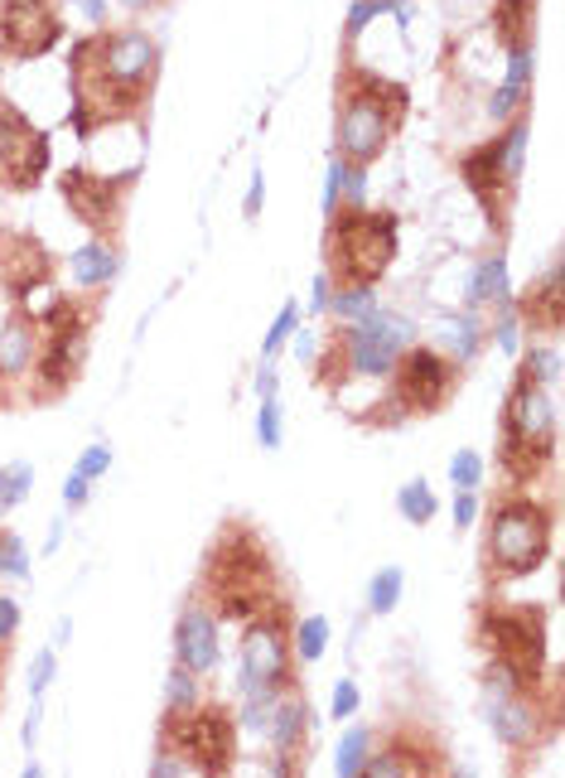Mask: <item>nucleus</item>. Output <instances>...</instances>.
<instances>
[{"label":"nucleus","mask_w":565,"mask_h":778,"mask_svg":"<svg viewBox=\"0 0 565 778\" xmlns=\"http://www.w3.org/2000/svg\"><path fill=\"white\" fill-rule=\"evenodd\" d=\"M73 77H77V102L73 116L87 131V116H116L136 112L150 102L155 73H160V44L146 30H112L97 39H77L73 44Z\"/></svg>","instance_id":"f257e3e1"},{"label":"nucleus","mask_w":565,"mask_h":778,"mask_svg":"<svg viewBox=\"0 0 565 778\" xmlns=\"http://www.w3.org/2000/svg\"><path fill=\"white\" fill-rule=\"evenodd\" d=\"M203 595L222 619H257L275 600V566L247 522H228L203 557Z\"/></svg>","instance_id":"f03ea898"},{"label":"nucleus","mask_w":565,"mask_h":778,"mask_svg":"<svg viewBox=\"0 0 565 778\" xmlns=\"http://www.w3.org/2000/svg\"><path fill=\"white\" fill-rule=\"evenodd\" d=\"M324 257H328V281L334 286H367L373 290L383 281V271L397 257V214L387 208H358V204H338L328 214V237H324Z\"/></svg>","instance_id":"7ed1b4c3"},{"label":"nucleus","mask_w":565,"mask_h":778,"mask_svg":"<svg viewBox=\"0 0 565 778\" xmlns=\"http://www.w3.org/2000/svg\"><path fill=\"white\" fill-rule=\"evenodd\" d=\"M406 116V87L387 77L348 69L344 77V107H338V160L367 169L387 151L391 131Z\"/></svg>","instance_id":"20e7f679"},{"label":"nucleus","mask_w":565,"mask_h":778,"mask_svg":"<svg viewBox=\"0 0 565 778\" xmlns=\"http://www.w3.org/2000/svg\"><path fill=\"white\" fill-rule=\"evenodd\" d=\"M556 450V406H551L546 382H536L527 367L517 373L503 406V465L512 484H532L551 465Z\"/></svg>","instance_id":"39448f33"},{"label":"nucleus","mask_w":565,"mask_h":778,"mask_svg":"<svg viewBox=\"0 0 565 778\" xmlns=\"http://www.w3.org/2000/svg\"><path fill=\"white\" fill-rule=\"evenodd\" d=\"M479 643L512 672L522 692H542L546 672V610L542 604H489L479 614Z\"/></svg>","instance_id":"423d86ee"},{"label":"nucleus","mask_w":565,"mask_h":778,"mask_svg":"<svg viewBox=\"0 0 565 778\" xmlns=\"http://www.w3.org/2000/svg\"><path fill=\"white\" fill-rule=\"evenodd\" d=\"M551 508L542 498L532 494H512L503 504L493 508V522H489V566L503 580H517V575H532L536 566L551 557Z\"/></svg>","instance_id":"0eeeda50"},{"label":"nucleus","mask_w":565,"mask_h":778,"mask_svg":"<svg viewBox=\"0 0 565 778\" xmlns=\"http://www.w3.org/2000/svg\"><path fill=\"white\" fill-rule=\"evenodd\" d=\"M160 735H165L160 749H175L199 774H228L232 759H238V720H232L228 706L199 702L189 710H165Z\"/></svg>","instance_id":"6e6552de"},{"label":"nucleus","mask_w":565,"mask_h":778,"mask_svg":"<svg viewBox=\"0 0 565 778\" xmlns=\"http://www.w3.org/2000/svg\"><path fill=\"white\" fill-rule=\"evenodd\" d=\"M291 614L281 600H271L257 619H247L242 634V696L247 692H285L291 687V663H295V643H291Z\"/></svg>","instance_id":"1a4fd4ad"},{"label":"nucleus","mask_w":565,"mask_h":778,"mask_svg":"<svg viewBox=\"0 0 565 778\" xmlns=\"http://www.w3.org/2000/svg\"><path fill=\"white\" fill-rule=\"evenodd\" d=\"M387 377H391V402L401 406V416L440 412L454 392V367L436 349H401Z\"/></svg>","instance_id":"9d476101"},{"label":"nucleus","mask_w":565,"mask_h":778,"mask_svg":"<svg viewBox=\"0 0 565 778\" xmlns=\"http://www.w3.org/2000/svg\"><path fill=\"white\" fill-rule=\"evenodd\" d=\"M49 169V136L30 126L15 102L0 97V184L15 194H30Z\"/></svg>","instance_id":"9b49d317"},{"label":"nucleus","mask_w":565,"mask_h":778,"mask_svg":"<svg viewBox=\"0 0 565 778\" xmlns=\"http://www.w3.org/2000/svg\"><path fill=\"white\" fill-rule=\"evenodd\" d=\"M63 39L54 0H0V54L6 59H44Z\"/></svg>","instance_id":"f8f14e48"},{"label":"nucleus","mask_w":565,"mask_h":778,"mask_svg":"<svg viewBox=\"0 0 565 778\" xmlns=\"http://www.w3.org/2000/svg\"><path fill=\"white\" fill-rule=\"evenodd\" d=\"M130 179L136 175L107 179V175H97V169H69V175L59 179V189H63V204H69V214L77 222H87L92 232H112L116 218H122V199H126L122 189H130Z\"/></svg>","instance_id":"ddd939ff"},{"label":"nucleus","mask_w":565,"mask_h":778,"mask_svg":"<svg viewBox=\"0 0 565 778\" xmlns=\"http://www.w3.org/2000/svg\"><path fill=\"white\" fill-rule=\"evenodd\" d=\"M459 175H464V184L479 194L483 214H489L498 228H503V222H508L512 184H517V175L508 169V136H498L489 145H479V151H469L464 160H459Z\"/></svg>","instance_id":"4468645a"},{"label":"nucleus","mask_w":565,"mask_h":778,"mask_svg":"<svg viewBox=\"0 0 565 778\" xmlns=\"http://www.w3.org/2000/svg\"><path fill=\"white\" fill-rule=\"evenodd\" d=\"M489 720H493V735L508 749H536L551 735V725H556L551 716H542V696H536V692L493 696V702H489Z\"/></svg>","instance_id":"2eb2a0df"},{"label":"nucleus","mask_w":565,"mask_h":778,"mask_svg":"<svg viewBox=\"0 0 565 778\" xmlns=\"http://www.w3.org/2000/svg\"><path fill=\"white\" fill-rule=\"evenodd\" d=\"M218 653H222V643H218V614L213 610H199V604H189V610L179 614V624H175V657L189 672H213L218 667Z\"/></svg>","instance_id":"dca6fc26"},{"label":"nucleus","mask_w":565,"mask_h":778,"mask_svg":"<svg viewBox=\"0 0 565 778\" xmlns=\"http://www.w3.org/2000/svg\"><path fill=\"white\" fill-rule=\"evenodd\" d=\"M271 749H275V774H291V764L300 759V749H305V735H310V702L305 696H275L271 706Z\"/></svg>","instance_id":"f3484780"},{"label":"nucleus","mask_w":565,"mask_h":778,"mask_svg":"<svg viewBox=\"0 0 565 778\" xmlns=\"http://www.w3.org/2000/svg\"><path fill=\"white\" fill-rule=\"evenodd\" d=\"M436 769H440V749L430 745L420 730H416V740H406V730L391 735L387 749L373 745V755H367V764H363V774H383V778H391V774H436Z\"/></svg>","instance_id":"a211bd4d"},{"label":"nucleus","mask_w":565,"mask_h":778,"mask_svg":"<svg viewBox=\"0 0 565 778\" xmlns=\"http://www.w3.org/2000/svg\"><path fill=\"white\" fill-rule=\"evenodd\" d=\"M561 310H565V295H561V267L546 271V281H536L522 300L517 320H527L532 329H561Z\"/></svg>","instance_id":"6ab92c4d"},{"label":"nucleus","mask_w":565,"mask_h":778,"mask_svg":"<svg viewBox=\"0 0 565 778\" xmlns=\"http://www.w3.org/2000/svg\"><path fill=\"white\" fill-rule=\"evenodd\" d=\"M483 344V329L474 314H444L440 320V353L444 359H454V363H469L479 353Z\"/></svg>","instance_id":"aec40b11"},{"label":"nucleus","mask_w":565,"mask_h":778,"mask_svg":"<svg viewBox=\"0 0 565 778\" xmlns=\"http://www.w3.org/2000/svg\"><path fill=\"white\" fill-rule=\"evenodd\" d=\"M532 20H536V0H493V30L503 34L508 49L532 44Z\"/></svg>","instance_id":"412c9836"},{"label":"nucleus","mask_w":565,"mask_h":778,"mask_svg":"<svg viewBox=\"0 0 565 778\" xmlns=\"http://www.w3.org/2000/svg\"><path fill=\"white\" fill-rule=\"evenodd\" d=\"M69 271H73L77 286H107L116 276V252L107 242H87V247H77V252L69 257Z\"/></svg>","instance_id":"4be33fe9"},{"label":"nucleus","mask_w":565,"mask_h":778,"mask_svg":"<svg viewBox=\"0 0 565 778\" xmlns=\"http://www.w3.org/2000/svg\"><path fill=\"white\" fill-rule=\"evenodd\" d=\"M373 745H377V735L367 730V725H353L344 740H338V755H334L338 778H358L363 764H367V755H373Z\"/></svg>","instance_id":"5701e85b"},{"label":"nucleus","mask_w":565,"mask_h":778,"mask_svg":"<svg viewBox=\"0 0 565 778\" xmlns=\"http://www.w3.org/2000/svg\"><path fill=\"white\" fill-rule=\"evenodd\" d=\"M469 300H474V305H498V300H508V261L503 257L479 261L474 286H469Z\"/></svg>","instance_id":"b1692460"},{"label":"nucleus","mask_w":565,"mask_h":778,"mask_svg":"<svg viewBox=\"0 0 565 778\" xmlns=\"http://www.w3.org/2000/svg\"><path fill=\"white\" fill-rule=\"evenodd\" d=\"M291 643H295V657H300V663H320L324 649H328V619H324V614L295 619Z\"/></svg>","instance_id":"393cba45"},{"label":"nucleus","mask_w":565,"mask_h":778,"mask_svg":"<svg viewBox=\"0 0 565 778\" xmlns=\"http://www.w3.org/2000/svg\"><path fill=\"white\" fill-rule=\"evenodd\" d=\"M401 590H406L401 566H383V571L373 575V585H367V610H373V614H391L401 604Z\"/></svg>","instance_id":"a878e982"},{"label":"nucleus","mask_w":565,"mask_h":778,"mask_svg":"<svg viewBox=\"0 0 565 778\" xmlns=\"http://www.w3.org/2000/svg\"><path fill=\"white\" fill-rule=\"evenodd\" d=\"M397 508H401V518L406 522H416V527H426L430 518H436V494H430V484L426 479H411V484H401V494H397Z\"/></svg>","instance_id":"bb28decb"},{"label":"nucleus","mask_w":565,"mask_h":778,"mask_svg":"<svg viewBox=\"0 0 565 778\" xmlns=\"http://www.w3.org/2000/svg\"><path fill=\"white\" fill-rule=\"evenodd\" d=\"M189 706H199V672L175 663L165 677V710H189Z\"/></svg>","instance_id":"cd10ccee"},{"label":"nucleus","mask_w":565,"mask_h":778,"mask_svg":"<svg viewBox=\"0 0 565 778\" xmlns=\"http://www.w3.org/2000/svg\"><path fill=\"white\" fill-rule=\"evenodd\" d=\"M367 310H377L367 286H338L334 295H328V314H338V320H363Z\"/></svg>","instance_id":"c85d7f7f"},{"label":"nucleus","mask_w":565,"mask_h":778,"mask_svg":"<svg viewBox=\"0 0 565 778\" xmlns=\"http://www.w3.org/2000/svg\"><path fill=\"white\" fill-rule=\"evenodd\" d=\"M0 575L6 580H24L30 575V551L15 532H0Z\"/></svg>","instance_id":"c756f323"},{"label":"nucleus","mask_w":565,"mask_h":778,"mask_svg":"<svg viewBox=\"0 0 565 778\" xmlns=\"http://www.w3.org/2000/svg\"><path fill=\"white\" fill-rule=\"evenodd\" d=\"M450 479H454V489H479L483 484V455L479 450H454Z\"/></svg>","instance_id":"7c9ffc66"},{"label":"nucleus","mask_w":565,"mask_h":778,"mask_svg":"<svg viewBox=\"0 0 565 778\" xmlns=\"http://www.w3.org/2000/svg\"><path fill=\"white\" fill-rule=\"evenodd\" d=\"M257 440H261V450H281V406H275V397H261Z\"/></svg>","instance_id":"2f4dec72"},{"label":"nucleus","mask_w":565,"mask_h":778,"mask_svg":"<svg viewBox=\"0 0 565 778\" xmlns=\"http://www.w3.org/2000/svg\"><path fill=\"white\" fill-rule=\"evenodd\" d=\"M295 320H300V305L291 300V305H285L281 314H275V324L266 329V344H261V359H275V353H281V344L295 334Z\"/></svg>","instance_id":"473e14b6"},{"label":"nucleus","mask_w":565,"mask_h":778,"mask_svg":"<svg viewBox=\"0 0 565 778\" xmlns=\"http://www.w3.org/2000/svg\"><path fill=\"white\" fill-rule=\"evenodd\" d=\"M30 484H34V469H30V465H15L10 474H0V512L15 508L20 498L30 494Z\"/></svg>","instance_id":"72a5a7b5"},{"label":"nucleus","mask_w":565,"mask_h":778,"mask_svg":"<svg viewBox=\"0 0 565 778\" xmlns=\"http://www.w3.org/2000/svg\"><path fill=\"white\" fill-rule=\"evenodd\" d=\"M77 474H83V479H102V474H107L112 469V445H87V450L83 455H77V465H73Z\"/></svg>","instance_id":"f704fd0d"},{"label":"nucleus","mask_w":565,"mask_h":778,"mask_svg":"<svg viewBox=\"0 0 565 778\" xmlns=\"http://www.w3.org/2000/svg\"><path fill=\"white\" fill-rule=\"evenodd\" d=\"M54 667H59V657H54V649L34 653V667H30V696H34V702H39V696L49 692V682H54Z\"/></svg>","instance_id":"c9c22d12"},{"label":"nucleus","mask_w":565,"mask_h":778,"mask_svg":"<svg viewBox=\"0 0 565 778\" xmlns=\"http://www.w3.org/2000/svg\"><path fill=\"white\" fill-rule=\"evenodd\" d=\"M508 87H527L532 83V44H517L508 49Z\"/></svg>","instance_id":"e433bc0d"},{"label":"nucleus","mask_w":565,"mask_h":778,"mask_svg":"<svg viewBox=\"0 0 565 778\" xmlns=\"http://www.w3.org/2000/svg\"><path fill=\"white\" fill-rule=\"evenodd\" d=\"M522 367H527L536 382H556V373H561V363H556V353H551V349H532L527 359H522Z\"/></svg>","instance_id":"4c0bfd02"},{"label":"nucleus","mask_w":565,"mask_h":778,"mask_svg":"<svg viewBox=\"0 0 565 778\" xmlns=\"http://www.w3.org/2000/svg\"><path fill=\"white\" fill-rule=\"evenodd\" d=\"M328 710H334V720H348L353 710H358V682H338L334 687V702H328Z\"/></svg>","instance_id":"58836bf2"},{"label":"nucleus","mask_w":565,"mask_h":778,"mask_svg":"<svg viewBox=\"0 0 565 778\" xmlns=\"http://www.w3.org/2000/svg\"><path fill=\"white\" fill-rule=\"evenodd\" d=\"M474 522H479V494L459 489L454 494V527H474Z\"/></svg>","instance_id":"ea45409f"},{"label":"nucleus","mask_w":565,"mask_h":778,"mask_svg":"<svg viewBox=\"0 0 565 778\" xmlns=\"http://www.w3.org/2000/svg\"><path fill=\"white\" fill-rule=\"evenodd\" d=\"M15 629H20V604L10 595H0V649L15 639Z\"/></svg>","instance_id":"a19ab883"},{"label":"nucleus","mask_w":565,"mask_h":778,"mask_svg":"<svg viewBox=\"0 0 565 778\" xmlns=\"http://www.w3.org/2000/svg\"><path fill=\"white\" fill-rule=\"evenodd\" d=\"M87 494H92V479H83V474L73 469L69 479H63V504H69V508H83Z\"/></svg>","instance_id":"79ce46f5"},{"label":"nucleus","mask_w":565,"mask_h":778,"mask_svg":"<svg viewBox=\"0 0 565 778\" xmlns=\"http://www.w3.org/2000/svg\"><path fill=\"white\" fill-rule=\"evenodd\" d=\"M517 102H522V87H498L493 102H489V112L493 116H512V112H517Z\"/></svg>","instance_id":"37998d69"},{"label":"nucleus","mask_w":565,"mask_h":778,"mask_svg":"<svg viewBox=\"0 0 565 778\" xmlns=\"http://www.w3.org/2000/svg\"><path fill=\"white\" fill-rule=\"evenodd\" d=\"M328 295H334V281H328V276L320 271V276H314V295H310V305L324 314V310H328Z\"/></svg>","instance_id":"c03bdc74"},{"label":"nucleus","mask_w":565,"mask_h":778,"mask_svg":"<svg viewBox=\"0 0 565 778\" xmlns=\"http://www.w3.org/2000/svg\"><path fill=\"white\" fill-rule=\"evenodd\" d=\"M291 339H295V359H305V363L320 359V353H314V334H305V329H300V334H291Z\"/></svg>","instance_id":"a18cd8bd"},{"label":"nucleus","mask_w":565,"mask_h":778,"mask_svg":"<svg viewBox=\"0 0 565 778\" xmlns=\"http://www.w3.org/2000/svg\"><path fill=\"white\" fill-rule=\"evenodd\" d=\"M261 194H266V179H261V169H257V175H252V194H247V218H257Z\"/></svg>","instance_id":"49530a36"},{"label":"nucleus","mask_w":565,"mask_h":778,"mask_svg":"<svg viewBox=\"0 0 565 778\" xmlns=\"http://www.w3.org/2000/svg\"><path fill=\"white\" fill-rule=\"evenodd\" d=\"M257 392H261V397H275V367H271V359L261 363V373H257Z\"/></svg>","instance_id":"de8ad7c7"},{"label":"nucleus","mask_w":565,"mask_h":778,"mask_svg":"<svg viewBox=\"0 0 565 778\" xmlns=\"http://www.w3.org/2000/svg\"><path fill=\"white\" fill-rule=\"evenodd\" d=\"M77 10H83L87 20H107V6H102V0H73Z\"/></svg>","instance_id":"09e8293b"},{"label":"nucleus","mask_w":565,"mask_h":778,"mask_svg":"<svg viewBox=\"0 0 565 778\" xmlns=\"http://www.w3.org/2000/svg\"><path fill=\"white\" fill-rule=\"evenodd\" d=\"M73 639V624H69V619H63V624L54 629V643H69Z\"/></svg>","instance_id":"8fccbe9b"},{"label":"nucleus","mask_w":565,"mask_h":778,"mask_svg":"<svg viewBox=\"0 0 565 778\" xmlns=\"http://www.w3.org/2000/svg\"><path fill=\"white\" fill-rule=\"evenodd\" d=\"M126 10H150V6H160V0H122Z\"/></svg>","instance_id":"3c124183"}]
</instances>
